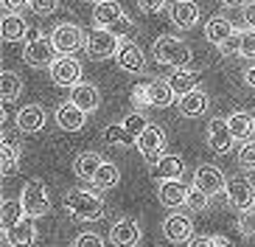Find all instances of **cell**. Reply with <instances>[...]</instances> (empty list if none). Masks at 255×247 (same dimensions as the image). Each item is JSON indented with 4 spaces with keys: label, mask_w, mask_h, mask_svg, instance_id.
Wrapping results in <instances>:
<instances>
[{
    "label": "cell",
    "mask_w": 255,
    "mask_h": 247,
    "mask_svg": "<svg viewBox=\"0 0 255 247\" xmlns=\"http://www.w3.org/2000/svg\"><path fill=\"white\" fill-rule=\"evenodd\" d=\"M65 211L79 222H96L104 217V200L87 188H70L65 194Z\"/></svg>",
    "instance_id": "1"
},
{
    "label": "cell",
    "mask_w": 255,
    "mask_h": 247,
    "mask_svg": "<svg viewBox=\"0 0 255 247\" xmlns=\"http://www.w3.org/2000/svg\"><path fill=\"white\" fill-rule=\"evenodd\" d=\"M151 56L160 62V65H168L174 70H180V67H188L194 51H191V45L180 37H171V34H163V37L154 39L151 45Z\"/></svg>",
    "instance_id": "2"
},
{
    "label": "cell",
    "mask_w": 255,
    "mask_h": 247,
    "mask_svg": "<svg viewBox=\"0 0 255 247\" xmlns=\"http://www.w3.org/2000/svg\"><path fill=\"white\" fill-rule=\"evenodd\" d=\"M59 59L56 45L51 42V37H45L42 31H31L28 42L23 48V62L31 67H51L53 62Z\"/></svg>",
    "instance_id": "3"
},
{
    "label": "cell",
    "mask_w": 255,
    "mask_h": 247,
    "mask_svg": "<svg viewBox=\"0 0 255 247\" xmlns=\"http://www.w3.org/2000/svg\"><path fill=\"white\" fill-rule=\"evenodd\" d=\"M20 205H23L25 217L31 219H39L45 217L48 211H51V194H48V188L42 180H28L20 191Z\"/></svg>",
    "instance_id": "4"
},
{
    "label": "cell",
    "mask_w": 255,
    "mask_h": 247,
    "mask_svg": "<svg viewBox=\"0 0 255 247\" xmlns=\"http://www.w3.org/2000/svg\"><path fill=\"white\" fill-rule=\"evenodd\" d=\"M51 42L56 45L59 56H73L76 51L87 48V34H84V28L76 25V22H59V25L51 31Z\"/></svg>",
    "instance_id": "5"
},
{
    "label": "cell",
    "mask_w": 255,
    "mask_h": 247,
    "mask_svg": "<svg viewBox=\"0 0 255 247\" xmlns=\"http://www.w3.org/2000/svg\"><path fill=\"white\" fill-rule=\"evenodd\" d=\"M225 200H227V205H230L233 211H239V214L253 211L255 208V186H253V180H247V177L227 180Z\"/></svg>",
    "instance_id": "6"
},
{
    "label": "cell",
    "mask_w": 255,
    "mask_h": 247,
    "mask_svg": "<svg viewBox=\"0 0 255 247\" xmlns=\"http://www.w3.org/2000/svg\"><path fill=\"white\" fill-rule=\"evenodd\" d=\"M137 149H140V157L146 160V166H157L165 157V132L154 124H149V129L137 138Z\"/></svg>",
    "instance_id": "7"
},
{
    "label": "cell",
    "mask_w": 255,
    "mask_h": 247,
    "mask_svg": "<svg viewBox=\"0 0 255 247\" xmlns=\"http://www.w3.org/2000/svg\"><path fill=\"white\" fill-rule=\"evenodd\" d=\"M121 48V37L113 34L110 28H96L93 34H87V53L90 59H110L115 56Z\"/></svg>",
    "instance_id": "8"
},
{
    "label": "cell",
    "mask_w": 255,
    "mask_h": 247,
    "mask_svg": "<svg viewBox=\"0 0 255 247\" xmlns=\"http://www.w3.org/2000/svg\"><path fill=\"white\" fill-rule=\"evenodd\" d=\"M163 236L171 245H191L194 242V222L188 214H168L163 222Z\"/></svg>",
    "instance_id": "9"
},
{
    "label": "cell",
    "mask_w": 255,
    "mask_h": 247,
    "mask_svg": "<svg viewBox=\"0 0 255 247\" xmlns=\"http://www.w3.org/2000/svg\"><path fill=\"white\" fill-rule=\"evenodd\" d=\"M51 79L56 87H70L82 84V65L73 56H59V59L51 65Z\"/></svg>",
    "instance_id": "10"
},
{
    "label": "cell",
    "mask_w": 255,
    "mask_h": 247,
    "mask_svg": "<svg viewBox=\"0 0 255 247\" xmlns=\"http://www.w3.org/2000/svg\"><path fill=\"white\" fill-rule=\"evenodd\" d=\"M194 186L202 188L205 194L216 197V194H225V191H227V177L222 174L219 166L205 163V166H199V169L194 172Z\"/></svg>",
    "instance_id": "11"
},
{
    "label": "cell",
    "mask_w": 255,
    "mask_h": 247,
    "mask_svg": "<svg viewBox=\"0 0 255 247\" xmlns=\"http://www.w3.org/2000/svg\"><path fill=\"white\" fill-rule=\"evenodd\" d=\"M140 239H143V231L135 219L124 217L118 222H113V228H110V242H113V247H137Z\"/></svg>",
    "instance_id": "12"
},
{
    "label": "cell",
    "mask_w": 255,
    "mask_h": 247,
    "mask_svg": "<svg viewBox=\"0 0 255 247\" xmlns=\"http://www.w3.org/2000/svg\"><path fill=\"white\" fill-rule=\"evenodd\" d=\"M115 62H118L121 70H127V73H143L146 70V53L137 42L127 39V42H121L118 53H115Z\"/></svg>",
    "instance_id": "13"
},
{
    "label": "cell",
    "mask_w": 255,
    "mask_h": 247,
    "mask_svg": "<svg viewBox=\"0 0 255 247\" xmlns=\"http://www.w3.org/2000/svg\"><path fill=\"white\" fill-rule=\"evenodd\" d=\"M233 132H230V124H227V118H210L208 121V146L216 155H227L233 146Z\"/></svg>",
    "instance_id": "14"
},
{
    "label": "cell",
    "mask_w": 255,
    "mask_h": 247,
    "mask_svg": "<svg viewBox=\"0 0 255 247\" xmlns=\"http://www.w3.org/2000/svg\"><path fill=\"white\" fill-rule=\"evenodd\" d=\"M157 200L163 208H182L188 200V186L182 180H163L157 188Z\"/></svg>",
    "instance_id": "15"
},
{
    "label": "cell",
    "mask_w": 255,
    "mask_h": 247,
    "mask_svg": "<svg viewBox=\"0 0 255 247\" xmlns=\"http://www.w3.org/2000/svg\"><path fill=\"white\" fill-rule=\"evenodd\" d=\"M20 169V141L14 135L3 132V146H0V172L3 177H11V174Z\"/></svg>",
    "instance_id": "16"
},
{
    "label": "cell",
    "mask_w": 255,
    "mask_h": 247,
    "mask_svg": "<svg viewBox=\"0 0 255 247\" xmlns=\"http://www.w3.org/2000/svg\"><path fill=\"white\" fill-rule=\"evenodd\" d=\"M168 14H171V22L177 28L188 31L199 22V6H196V0H174V6Z\"/></svg>",
    "instance_id": "17"
},
{
    "label": "cell",
    "mask_w": 255,
    "mask_h": 247,
    "mask_svg": "<svg viewBox=\"0 0 255 247\" xmlns=\"http://www.w3.org/2000/svg\"><path fill=\"white\" fill-rule=\"evenodd\" d=\"M70 101H73L76 107L82 112H96L98 110V104H101V93H98V87L96 84H87V82H82V84H76L73 90H70Z\"/></svg>",
    "instance_id": "18"
},
{
    "label": "cell",
    "mask_w": 255,
    "mask_h": 247,
    "mask_svg": "<svg viewBox=\"0 0 255 247\" xmlns=\"http://www.w3.org/2000/svg\"><path fill=\"white\" fill-rule=\"evenodd\" d=\"M208 107H210V98L202 90H194V93L177 98V110H180L182 118H199V115L208 112Z\"/></svg>",
    "instance_id": "19"
},
{
    "label": "cell",
    "mask_w": 255,
    "mask_h": 247,
    "mask_svg": "<svg viewBox=\"0 0 255 247\" xmlns=\"http://www.w3.org/2000/svg\"><path fill=\"white\" fill-rule=\"evenodd\" d=\"M199 70H191V67H180V70H174L171 76H168V84H171L174 96L182 98L188 96V93H194V90H199Z\"/></svg>",
    "instance_id": "20"
},
{
    "label": "cell",
    "mask_w": 255,
    "mask_h": 247,
    "mask_svg": "<svg viewBox=\"0 0 255 247\" xmlns=\"http://www.w3.org/2000/svg\"><path fill=\"white\" fill-rule=\"evenodd\" d=\"M56 124H59L65 132H79V129L87 124V112H82L73 101H65V104L56 107Z\"/></svg>",
    "instance_id": "21"
},
{
    "label": "cell",
    "mask_w": 255,
    "mask_h": 247,
    "mask_svg": "<svg viewBox=\"0 0 255 247\" xmlns=\"http://www.w3.org/2000/svg\"><path fill=\"white\" fill-rule=\"evenodd\" d=\"M124 8L115 3V0H104V3H98L96 8H93V25L96 28H113V25H118L121 20H124Z\"/></svg>",
    "instance_id": "22"
},
{
    "label": "cell",
    "mask_w": 255,
    "mask_h": 247,
    "mask_svg": "<svg viewBox=\"0 0 255 247\" xmlns=\"http://www.w3.org/2000/svg\"><path fill=\"white\" fill-rule=\"evenodd\" d=\"M6 233V242L11 247H31L37 242V222L31 217H25L23 222H17L11 231H3Z\"/></svg>",
    "instance_id": "23"
},
{
    "label": "cell",
    "mask_w": 255,
    "mask_h": 247,
    "mask_svg": "<svg viewBox=\"0 0 255 247\" xmlns=\"http://www.w3.org/2000/svg\"><path fill=\"white\" fill-rule=\"evenodd\" d=\"M236 34H239V31L233 28V22L227 20V17H210L208 25H205V37H208V42L219 45V48L227 45Z\"/></svg>",
    "instance_id": "24"
},
{
    "label": "cell",
    "mask_w": 255,
    "mask_h": 247,
    "mask_svg": "<svg viewBox=\"0 0 255 247\" xmlns=\"http://www.w3.org/2000/svg\"><path fill=\"white\" fill-rule=\"evenodd\" d=\"M45 127V110L39 104H28L17 112V129L23 135H34Z\"/></svg>",
    "instance_id": "25"
},
{
    "label": "cell",
    "mask_w": 255,
    "mask_h": 247,
    "mask_svg": "<svg viewBox=\"0 0 255 247\" xmlns=\"http://www.w3.org/2000/svg\"><path fill=\"white\" fill-rule=\"evenodd\" d=\"M101 163H104V157L98 155V152H84V155L76 157L73 172H76V177H79V180H84V183H93V177L98 174Z\"/></svg>",
    "instance_id": "26"
},
{
    "label": "cell",
    "mask_w": 255,
    "mask_h": 247,
    "mask_svg": "<svg viewBox=\"0 0 255 247\" xmlns=\"http://www.w3.org/2000/svg\"><path fill=\"white\" fill-rule=\"evenodd\" d=\"M0 31H3V39H6V42H20L25 34H31V31H28V22H25L20 14H6V17H3V25H0Z\"/></svg>",
    "instance_id": "27"
},
{
    "label": "cell",
    "mask_w": 255,
    "mask_h": 247,
    "mask_svg": "<svg viewBox=\"0 0 255 247\" xmlns=\"http://www.w3.org/2000/svg\"><path fill=\"white\" fill-rule=\"evenodd\" d=\"M0 93H3V104L17 101V96L23 93V79H20V73L3 70V73H0Z\"/></svg>",
    "instance_id": "28"
},
{
    "label": "cell",
    "mask_w": 255,
    "mask_h": 247,
    "mask_svg": "<svg viewBox=\"0 0 255 247\" xmlns=\"http://www.w3.org/2000/svg\"><path fill=\"white\" fill-rule=\"evenodd\" d=\"M174 90L171 84H168V79H154V82H149V101L151 107H168L174 104Z\"/></svg>",
    "instance_id": "29"
},
{
    "label": "cell",
    "mask_w": 255,
    "mask_h": 247,
    "mask_svg": "<svg viewBox=\"0 0 255 247\" xmlns=\"http://www.w3.org/2000/svg\"><path fill=\"white\" fill-rule=\"evenodd\" d=\"M227 124H230V132L236 141H250V135L255 132V121L247 112H233L230 118H227Z\"/></svg>",
    "instance_id": "30"
},
{
    "label": "cell",
    "mask_w": 255,
    "mask_h": 247,
    "mask_svg": "<svg viewBox=\"0 0 255 247\" xmlns=\"http://www.w3.org/2000/svg\"><path fill=\"white\" fill-rule=\"evenodd\" d=\"M118 183H121L118 166L110 163V160H104V163H101V169H98V174L93 177V186H96L98 191H110V188H115Z\"/></svg>",
    "instance_id": "31"
},
{
    "label": "cell",
    "mask_w": 255,
    "mask_h": 247,
    "mask_svg": "<svg viewBox=\"0 0 255 247\" xmlns=\"http://www.w3.org/2000/svg\"><path fill=\"white\" fill-rule=\"evenodd\" d=\"M154 172L163 180H180L182 172H185V160H182L180 155H165L163 160L154 166Z\"/></svg>",
    "instance_id": "32"
},
{
    "label": "cell",
    "mask_w": 255,
    "mask_h": 247,
    "mask_svg": "<svg viewBox=\"0 0 255 247\" xmlns=\"http://www.w3.org/2000/svg\"><path fill=\"white\" fill-rule=\"evenodd\" d=\"M25 219V211L20 205V200H3L0 205V222H3V231H11L17 222Z\"/></svg>",
    "instance_id": "33"
},
{
    "label": "cell",
    "mask_w": 255,
    "mask_h": 247,
    "mask_svg": "<svg viewBox=\"0 0 255 247\" xmlns=\"http://www.w3.org/2000/svg\"><path fill=\"white\" fill-rule=\"evenodd\" d=\"M104 141L110 143V146H132V143H137L135 138L124 129V124H110V127L104 129Z\"/></svg>",
    "instance_id": "34"
},
{
    "label": "cell",
    "mask_w": 255,
    "mask_h": 247,
    "mask_svg": "<svg viewBox=\"0 0 255 247\" xmlns=\"http://www.w3.org/2000/svg\"><path fill=\"white\" fill-rule=\"evenodd\" d=\"M210 200H213V197H210V194H205L202 188L191 186V188H188V200H185V208L191 211V214H202V211H208Z\"/></svg>",
    "instance_id": "35"
},
{
    "label": "cell",
    "mask_w": 255,
    "mask_h": 247,
    "mask_svg": "<svg viewBox=\"0 0 255 247\" xmlns=\"http://www.w3.org/2000/svg\"><path fill=\"white\" fill-rule=\"evenodd\" d=\"M121 124H124V129H127L129 135H132V138H140L143 132H146V129H149V118H146V115H143V112H129L127 118L121 121Z\"/></svg>",
    "instance_id": "36"
},
{
    "label": "cell",
    "mask_w": 255,
    "mask_h": 247,
    "mask_svg": "<svg viewBox=\"0 0 255 247\" xmlns=\"http://www.w3.org/2000/svg\"><path fill=\"white\" fill-rule=\"evenodd\" d=\"M241 59H253L255 62V28L239 31V48H236Z\"/></svg>",
    "instance_id": "37"
},
{
    "label": "cell",
    "mask_w": 255,
    "mask_h": 247,
    "mask_svg": "<svg viewBox=\"0 0 255 247\" xmlns=\"http://www.w3.org/2000/svg\"><path fill=\"white\" fill-rule=\"evenodd\" d=\"M188 247H233V242L227 239V236H194V242Z\"/></svg>",
    "instance_id": "38"
},
{
    "label": "cell",
    "mask_w": 255,
    "mask_h": 247,
    "mask_svg": "<svg viewBox=\"0 0 255 247\" xmlns=\"http://www.w3.org/2000/svg\"><path fill=\"white\" fill-rule=\"evenodd\" d=\"M239 163L241 169L255 172V141H244V146L239 149Z\"/></svg>",
    "instance_id": "39"
},
{
    "label": "cell",
    "mask_w": 255,
    "mask_h": 247,
    "mask_svg": "<svg viewBox=\"0 0 255 247\" xmlns=\"http://www.w3.org/2000/svg\"><path fill=\"white\" fill-rule=\"evenodd\" d=\"M28 6H31L34 14L48 17V14H53V11L59 8V0H28Z\"/></svg>",
    "instance_id": "40"
},
{
    "label": "cell",
    "mask_w": 255,
    "mask_h": 247,
    "mask_svg": "<svg viewBox=\"0 0 255 247\" xmlns=\"http://www.w3.org/2000/svg\"><path fill=\"white\" fill-rule=\"evenodd\" d=\"M73 247H104V236H98V233H93V231H84V233L76 236Z\"/></svg>",
    "instance_id": "41"
},
{
    "label": "cell",
    "mask_w": 255,
    "mask_h": 247,
    "mask_svg": "<svg viewBox=\"0 0 255 247\" xmlns=\"http://www.w3.org/2000/svg\"><path fill=\"white\" fill-rule=\"evenodd\" d=\"M239 233L241 236H253L255 233V208L239 214Z\"/></svg>",
    "instance_id": "42"
},
{
    "label": "cell",
    "mask_w": 255,
    "mask_h": 247,
    "mask_svg": "<svg viewBox=\"0 0 255 247\" xmlns=\"http://www.w3.org/2000/svg\"><path fill=\"white\" fill-rule=\"evenodd\" d=\"M132 104L135 107H151V101H149V82L132 87Z\"/></svg>",
    "instance_id": "43"
},
{
    "label": "cell",
    "mask_w": 255,
    "mask_h": 247,
    "mask_svg": "<svg viewBox=\"0 0 255 247\" xmlns=\"http://www.w3.org/2000/svg\"><path fill=\"white\" fill-rule=\"evenodd\" d=\"M135 3H137L140 11H146V14H157V11H163V8H165L168 0H135Z\"/></svg>",
    "instance_id": "44"
},
{
    "label": "cell",
    "mask_w": 255,
    "mask_h": 247,
    "mask_svg": "<svg viewBox=\"0 0 255 247\" xmlns=\"http://www.w3.org/2000/svg\"><path fill=\"white\" fill-rule=\"evenodd\" d=\"M28 0H3V8H6L8 14H17V8H23Z\"/></svg>",
    "instance_id": "45"
},
{
    "label": "cell",
    "mask_w": 255,
    "mask_h": 247,
    "mask_svg": "<svg viewBox=\"0 0 255 247\" xmlns=\"http://www.w3.org/2000/svg\"><path fill=\"white\" fill-rule=\"evenodd\" d=\"M244 20H247V25H250V28H255V0L244 6Z\"/></svg>",
    "instance_id": "46"
},
{
    "label": "cell",
    "mask_w": 255,
    "mask_h": 247,
    "mask_svg": "<svg viewBox=\"0 0 255 247\" xmlns=\"http://www.w3.org/2000/svg\"><path fill=\"white\" fill-rule=\"evenodd\" d=\"M244 82H247L250 87H255V62L247 67V70H244Z\"/></svg>",
    "instance_id": "47"
},
{
    "label": "cell",
    "mask_w": 255,
    "mask_h": 247,
    "mask_svg": "<svg viewBox=\"0 0 255 247\" xmlns=\"http://www.w3.org/2000/svg\"><path fill=\"white\" fill-rule=\"evenodd\" d=\"M225 6H230V8H239V6H247L250 0H222Z\"/></svg>",
    "instance_id": "48"
},
{
    "label": "cell",
    "mask_w": 255,
    "mask_h": 247,
    "mask_svg": "<svg viewBox=\"0 0 255 247\" xmlns=\"http://www.w3.org/2000/svg\"><path fill=\"white\" fill-rule=\"evenodd\" d=\"M87 3H93V6H98V3H104V0H87Z\"/></svg>",
    "instance_id": "49"
},
{
    "label": "cell",
    "mask_w": 255,
    "mask_h": 247,
    "mask_svg": "<svg viewBox=\"0 0 255 247\" xmlns=\"http://www.w3.org/2000/svg\"><path fill=\"white\" fill-rule=\"evenodd\" d=\"M253 121H255V115H253Z\"/></svg>",
    "instance_id": "50"
}]
</instances>
